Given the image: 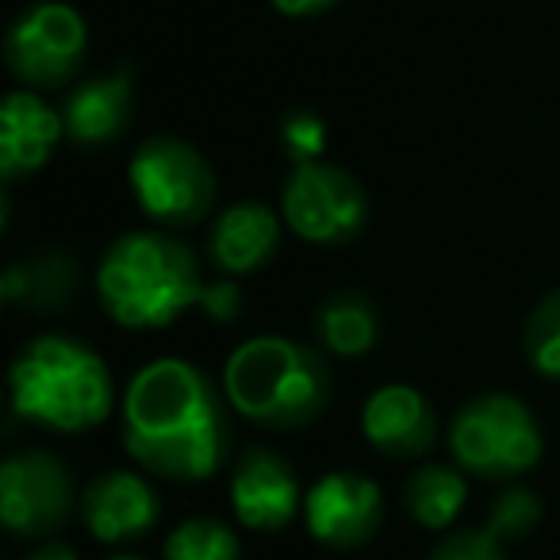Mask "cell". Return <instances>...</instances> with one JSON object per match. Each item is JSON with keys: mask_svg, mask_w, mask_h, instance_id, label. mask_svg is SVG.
<instances>
[{"mask_svg": "<svg viewBox=\"0 0 560 560\" xmlns=\"http://www.w3.org/2000/svg\"><path fill=\"white\" fill-rule=\"evenodd\" d=\"M223 388L192 361L158 358L124 392V445L147 472L200 483L231 453V411Z\"/></svg>", "mask_w": 560, "mask_h": 560, "instance_id": "cell-1", "label": "cell"}, {"mask_svg": "<svg viewBox=\"0 0 560 560\" xmlns=\"http://www.w3.org/2000/svg\"><path fill=\"white\" fill-rule=\"evenodd\" d=\"M108 560H142V557H131V552H116V557H108Z\"/></svg>", "mask_w": 560, "mask_h": 560, "instance_id": "cell-28", "label": "cell"}, {"mask_svg": "<svg viewBox=\"0 0 560 560\" xmlns=\"http://www.w3.org/2000/svg\"><path fill=\"white\" fill-rule=\"evenodd\" d=\"M361 434L392 460H419L438 445V415L411 384H384L361 407Z\"/></svg>", "mask_w": 560, "mask_h": 560, "instance_id": "cell-13", "label": "cell"}, {"mask_svg": "<svg viewBox=\"0 0 560 560\" xmlns=\"http://www.w3.org/2000/svg\"><path fill=\"white\" fill-rule=\"evenodd\" d=\"M223 396L234 415L261 430H304L330 407L335 373L315 346L289 335H257L223 365Z\"/></svg>", "mask_w": 560, "mask_h": 560, "instance_id": "cell-3", "label": "cell"}, {"mask_svg": "<svg viewBox=\"0 0 560 560\" xmlns=\"http://www.w3.org/2000/svg\"><path fill=\"white\" fill-rule=\"evenodd\" d=\"M78 503L70 468L55 453L24 450L0 465V518L12 537H50Z\"/></svg>", "mask_w": 560, "mask_h": 560, "instance_id": "cell-9", "label": "cell"}, {"mask_svg": "<svg viewBox=\"0 0 560 560\" xmlns=\"http://www.w3.org/2000/svg\"><path fill=\"white\" fill-rule=\"evenodd\" d=\"M272 9L280 16H292V20H307V16H323L338 4V0H269Z\"/></svg>", "mask_w": 560, "mask_h": 560, "instance_id": "cell-26", "label": "cell"}, {"mask_svg": "<svg viewBox=\"0 0 560 560\" xmlns=\"http://www.w3.org/2000/svg\"><path fill=\"white\" fill-rule=\"evenodd\" d=\"M78 289H81L78 261H73V254L55 246L20 257L0 277L4 304L32 315H58L62 307H70L78 300Z\"/></svg>", "mask_w": 560, "mask_h": 560, "instance_id": "cell-17", "label": "cell"}, {"mask_svg": "<svg viewBox=\"0 0 560 560\" xmlns=\"http://www.w3.org/2000/svg\"><path fill=\"white\" fill-rule=\"evenodd\" d=\"M231 506L238 526L254 534H280L304 514V488L289 460L269 445H246L231 472Z\"/></svg>", "mask_w": 560, "mask_h": 560, "instance_id": "cell-11", "label": "cell"}, {"mask_svg": "<svg viewBox=\"0 0 560 560\" xmlns=\"http://www.w3.org/2000/svg\"><path fill=\"white\" fill-rule=\"evenodd\" d=\"M203 272L192 246L170 231H127L96 265V296L127 330H162L196 307Z\"/></svg>", "mask_w": 560, "mask_h": 560, "instance_id": "cell-2", "label": "cell"}, {"mask_svg": "<svg viewBox=\"0 0 560 560\" xmlns=\"http://www.w3.org/2000/svg\"><path fill=\"white\" fill-rule=\"evenodd\" d=\"M541 518H545V506H541V499H537V491L503 488L495 499H491L483 529H491V534L506 545V541H522V537H529L537 526H541Z\"/></svg>", "mask_w": 560, "mask_h": 560, "instance_id": "cell-22", "label": "cell"}, {"mask_svg": "<svg viewBox=\"0 0 560 560\" xmlns=\"http://www.w3.org/2000/svg\"><path fill=\"white\" fill-rule=\"evenodd\" d=\"M162 560H242V541L219 518H185L162 541Z\"/></svg>", "mask_w": 560, "mask_h": 560, "instance_id": "cell-20", "label": "cell"}, {"mask_svg": "<svg viewBox=\"0 0 560 560\" xmlns=\"http://www.w3.org/2000/svg\"><path fill=\"white\" fill-rule=\"evenodd\" d=\"M12 411L58 434H85L116 407V384L96 350L70 335L32 338L9 369Z\"/></svg>", "mask_w": 560, "mask_h": 560, "instance_id": "cell-4", "label": "cell"}, {"mask_svg": "<svg viewBox=\"0 0 560 560\" xmlns=\"http://www.w3.org/2000/svg\"><path fill=\"white\" fill-rule=\"evenodd\" d=\"M450 453L465 472L480 480H514L537 468L545 453V438L534 411L518 396L488 392L476 396L453 415Z\"/></svg>", "mask_w": 560, "mask_h": 560, "instance_id": "cell-5", "label": "cell"}, {"mask_svg": "<svg viewBox=\"0 0 560 560\" xmlns=\"http://www.w3.org/2000/svg\"><path fill=\"white\" fill-rule=\"evenodd\" d=\"M427 560H506V552L491 529H453L430 549Z\"/></svg>", "mask_w": 560, "mask_h": 560, "instance_id": "cell-24", "label": "cell"}, {"mask_svg": "<svg viewBox=\"0 0 560 560\" xmlns=\"http://www.w3.org/2000/svg\"><path fill=\"white\" fill-rule=\"evenodd\" d=\"M131 104H135L131 66H116V70L81 81L62 101L66 139L85 150L108 147V142H116L119 135H124V127L131 124Z\"/></svg>", "mask_w": 560, "mask_h": 560, "instance_id": "cell-15", "label": "cell"}, {"mask_svg": "<svg viewBox=\"0 0 560 560\" xmlns=\"http://www.w3.org/2000/svg\"><path fill=\"white\" fill-rule=\"evenodd\" d=\"M465 468L442 465V460H427V465L411 468L404 480V506L422 529H450L460 518L468 503V483Z\"/></svg>", "mask_w": 560, "mask_h": 560, "instance_id": "cell-19", "label": "cell"}, {"mask_svg": "<svg viewBox=\"0 0 560 560\" xmlns=\"http://www.w3.org/2000/svg\"><path fill=\"white\" fill-rule=\"evenodd\" d=\"M280 249V219L269 203L242 200L215 215L208 231V261L223 277H249Z\"/></svg>", "mask_w": 560, "mask_h": 560, "instance_id": "cell-16", "label": "cell"}, {"mask_svg": "<svg viewBox=\"0 0 560 560\" xmlns=\"http://www.w3.org/2000/svg\"><path fill=\"white\" fill-rule=\"evenodd\" d=\"M78 514L85 529L104 545H124L147 537L162 518L158 491L131 468H112L85 483Z\"/></svg>", "mask_w": 560, "mask_h": 560, "instance_id": "cell-12", "label": "cell"}, {"mask_svg": "<svg viewBox=\"0 0 560 560\" xmlns=\"http://www.w3.org/2000/svg\"><path fill=\"white\" fill-rule=\"evenodd\" d=\"M277 142L292 165H307V162H323V154L330 147V131L323 124V116H315L307 108H292L289 116H280Z\"/></svg>", "mask_w": 560, "mask_h": 560, "instance_id": "cell-23", "label": "cell"}, {"mask_svg": "<svg viewBox=\"0 0 560 560\" xmlns=\"http://www.w3.org/2000/svg\"><path fill=\"white\" fill-rule=\"evenodd\" d=\"M373 203L350 170L330 162L292 165L280 188V219L312 246H346L369 226Z\"/></svg>", "mask_w": 560, "mask_h": 560, "instance_id": "cell-7", "label": "cell"}, {"mask_svg": "<svg viewBox=\"0 0 560 560\" xmlns=\"http://www.w3.org/2000/svg\"><path fill=\"white\" fill-rule=\"evenodd\" d=\"M135 203L158 226H192L211 215L219 196V177L211 162L185 139L154 135L135 150L127 165Z\"/></svg>", "mask_w": 560, "mask_h": 560, "instance_id": "cell-6", "label": "cell"}, {"mask_svg": "<svg viewBox=\"0 0 560 560\" xmlns=\"http://www.w3.org/2000/svg\"><path fill=\"white\" fill-rule=\"evenodd\" d=\"M315 338L327 353L338 358H365L381 338V315L365 292H330L315 307Z\"/></svg>", "mask_w": 560, "mask_h": 560, "instance_id": "cell-18", "label": "cell"}, {"mask_svg": "<svg viewBox=\"0 0 560 560\" xmlns=\"http://www.w3.org/2000/svg\"><path fill=\"white\" fill-rule=\"evenodd\" d=\"M522 353L545 381H560V289L541 296L522 327Z\"/></svg>", "mask_w": 560, "mask_h": 560, "instance_id": "cell-21", "label": "cell"}, {"mask_svg": "<svg viewBox=\"0 0 560 560\" xmlns=\"http://www.w3.org/2000/svg\"><path fill=\"white\" fill-rule=\"evenodd\" d=\"M24 560H81V557L70 549V545H62V541H47V545H39V549H35V552H27Z\"/></svg>", "mask_w": 560, "mask_h": 560, "instance_id": "cell-27", "label": "cell"}, {"mask_svg": "<svg viewBox=\"0 0 560 560\" xmlns=\"http://www.w3.org/2000/svg\"><path fill=\"white\" fill-rule=\"evenodd\" d=\"M89 55V27L73 4L39 0L12 20L4 35V62L27 89H62L81 73Z\"/></svg>", "mask_w": 560, "mask_h": 560, "instance_id": "cell-8", "label": "cell"}, {"mask_svg": "<svg viewBox=\"0 0 560 560\" xmlns=\"http://www.w3.org/2000/svg\"><path fill=\"white\" fill-rule=\"evenodd\" d=\"M66 135L62 108L43 101L35 89H16L0 108V177L24 180L50 162L58 139Z\"/></svg>", "mask_w": 560, "mask_h": 560, "instance_id": "cell-14", "label": "cell"}, {"mask_svg": "<svg viewBox=\"0 0 560 560\" xmlns=\"http://www.w3.org/2000/svg\"><path fill=\"white\" fill-rule=\"evenodd\" d=\"M307 534L323 549L350 552L369 545L384 526L381 483L361 472H327L304 495Z\"/></svg>", "mask_w": 560, "mask_h": 560, "instance_id": "cell-10", "label": "cell"}, {"mask_svg": "<svg viewBox=\"0 0 560 560\" xmlns=\"http://www.w3.org/2000/svg\"><path fill=\"white\" fill-rule=\"evenodd\" d=\"M196 307H200L203 319H211V323H234L242 315V284H238V277H223V272H219V280H203Z\"/></svg>", "mask_w": 560, "mask_h": 560, "instance_id": "cell-25", "label": "cell"}]
</instances>
